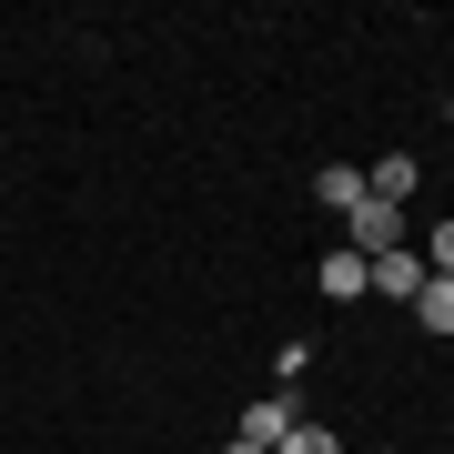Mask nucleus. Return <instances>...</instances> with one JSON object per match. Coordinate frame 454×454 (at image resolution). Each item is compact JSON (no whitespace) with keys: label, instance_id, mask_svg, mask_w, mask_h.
Masks as SVG:
<instances>
[{"label":"nucleus","instance_id":"obj_1","mask_svg":"<svg viewBox=\"0 0 454 454\" xmlns=\"http://www.w3.org/2000/svg\"><path fill=\"white\" fill-rule=\"evenodd\" d=\"M394 243H404V212H394V202H354V212H343V253H364V262H384Z\"/></svg>","mask_w":454,"mask_h":454},{"label":"nucleus","instance_id":"obj_2","mask_svg":"<svg viewBox=\"0 0 454 454\" xmlns=\"http://www.w3.org/2000/svg\"><path fill=\"white\" fill-rule=\"evenodd\" d=\"M293 424H303V384H273V394H253V404H243V444H262V454H273Z\"/></svg>","mask_w":454,"mask_h":454},{"label":"nucleus","instance_id":"obj_3","mask_svg":"<svg viewBox=\"0 0 454 454\" xmlns=\"http://www.w3.org/2000/svg\"><path fill=\"white\" fill-rule=\"evenodd\" d=\"M373 293H384V303H404V313H414V293H424V253H414V243H394L384 262H373Z\"/></svg>","mask_w":454,"mask_h":454},{"label":"nucleus","instance_id":"obj_4","mask_svg":"<svg viewBox=\"0 0 454 454\" xmlns=\"http://www.w3.org/2000/svg\"><path fill=\"white\" fill-rule=\"evenodd\" d=\"M414 182H424V172H414V152H384V162H373V172H364V192H373V202H394V212H404V202H414Z\"/></svg>","mask_w":454,"mask_h":454},{"label":"nucleus","instance_id":"obj_5","mask_svg":"<svg viewBox=\"0 0 454 454\" xmlns=\"http://www.w3.org/2000/svg\"><path fill=\"white\" fill-rule=\"evenodd\" d=\"M313 283H324V293H333V303H354V293H373V262L333 243V253H324V273H313Z\"/></svg>","mask_w":454,"mask_h":454},{"label":"nucleus","instance_id":"obj_6","mask_svg":"<svg viewBox=\"0 0 454 454\" xmlns=\"http://www.w3.org/2000/svg\"><path fill=\"white\" fill-rule=\"evenodd\" d=\"M414 324H424V333H454V273H424V293H414Z\"/></svg>","mask_w":454,"mask_h":454},{"label":"nucleus","instance_id":"obj_7","mask_svg":"<svg viewBox=\"0 0 454 454\" xmlns=\"http://www.w3.org/2000/svg\"><path fill=\"white\" fill-rule=\"evenodd\" d=\"M313 202H324V212H354V202H364V172H354V162H324V182H313Z\"/></svg>","mask_w":454,"mask_h":454},{"label":"nucleus","instance_id":"obj_8","mask_svg":"<svg viewBox=\"0 0 454 454\" xmlns=\"http://www.w3.org/2000/svg\"><path fill=\"white\" fill-rule=\"evenodd\" d=\"M273 454H343V434H324V424H313V414H303V424H293V434H283Z\"/></svg>","mask_w":454,"mask_h":454},{"label":"nucleus","instance_id":"obj_9","mask_svg":"<svg viewBox=\"0 0 454 454\" xmlns=\"http://www.w3.org/2000/svg\"><path fill=\"white\" fill-rule=\"evenodd\" d=\"M424 273H454V223H434V243H424Z\"/></svg>","mask_w":454,"mask_h":454},{"label":"nucleus","instance_id":"obj_10","mask_svg":"<svg viewBox=\"0 0 454 454\" xmlns=\"http://www.w3.org/2000/svg\"><path fill=\"white\" fill-rule=\"evenodd\" d=\"M223 454H262V444H243V434H232V444H223Z\"/></svg>","mask_w":454,"mask_h":454},{"label":"nucleus","instance_id":"obj_11","mask_svg":"<svg viewBox=\"0 0 454 454\" xmlns=\"http://www.w3.org/2000/svg\"><path fill=\"white\" fill-rule=\"evenodd\" d=\"M444 121H454V101H444Z\"/></svg>","mask_w":454,"mask_h":454},{"label":"nucleus","instance_id":"obj_12","mask_svg":"<svg viewBox=\"0 0 454 454\" xmlns=\"http://www.w3.org/2000/svg\"><path fill=\"white\" fill-rule=\"evenodd\" d=\"M384 454H404V444H384Z\"/></svg>","mask_w":454,"mask_h":454}]
</instances>
